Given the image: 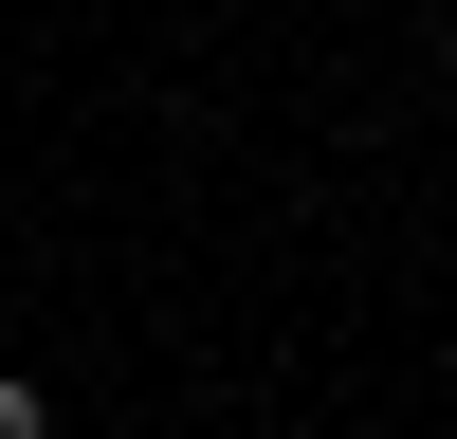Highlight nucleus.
I'll return each mask as SVG.
<instances>
[{"label":"nucleus","instance_id":"nucleus-1","mask_svg":"<svg viewBox=\"0 0 457 439\" xmlns=\"http://www.w3.org/2000/svg\"><path fill=\"white\" fill-rule=\"evenodd\" d=\"M0 439H55V402H37V385H0Z\"/></svg>","mask_w":457,"mask_h":439}]
</instances>
